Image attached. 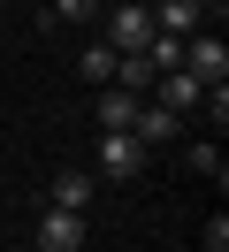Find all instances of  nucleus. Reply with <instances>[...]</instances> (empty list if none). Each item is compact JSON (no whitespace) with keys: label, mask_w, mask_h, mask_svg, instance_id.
<instances>
[{"label":"nucleus","mask_w":229,"mask_h":252,"mask_svg":"<svg viewBox=\"0 0 229 252\" xmlns=\"http://www.w3.org/2000/svg\"><path fill=\"white\" fill-rule=\"evenodd\" d=\"M145 160H153V153L130 138V130H99V176H107V184H137Z\"/></svg>","instance_id":"obj_1"},{"label":"nucleus","mask_w":229,"mask_h":252,"mask_svg":"<svg viewBox=\"0 0 229 252\" xmlns=\"http://www.w3.org/2000/svg\"><path fill=\"white\" fill-rule=\"evenodd\" d=\"M92 237V214H69V206H46L38 229H31V252H76Z\"/></svg>","instance_id":"obj_2"},{"label":"nucleus","mask_w":229,"mask_h":252,"mask_svg":"<svg viewBox=\"0 0 229 252\" xmlns=\"http://www.w3.org/2000/svg\"><path fill=\"white\" fill-rule=\"evenodd\" d=\"M145 38H153V8L145 0H115L107 8V46L115 54H145Z\"/></svg>","instance_id":"obj_3"},{"label":"nucleus","mask_w":229,"mask_h":252,"mask_svg":"<svg viewBox=\"0 0 229 252\" xmlns=\"http://www.w3.org/2000/svg\"><path fill=\"white\" fill-rule=\"evenodd\" d=\"M130 138L145 145V153H153V145H176V138H183V115L161 107V99L145 92V99H137V115H130Z\"/></svg>","instance_id":"obj_4"},{"label":"nucleus","mask_w":229,"mask_h":252,"mask_svg":"<svg viewBox=\"0 0 229 252\" xmlns=\"http://www.w3.org/2000/svg\"><path fill=\"white\" fill-rule=\"evenodd\" d=\"M183 69H191L198 84H229V46H222V31H191V38H183Z\"/></svg>","instance_id":"obj_5"},{"label":"nucleus","mask_w":229,"mask_h":252,"mask_svg":"<svg viewBox=\"0 0 229 252\" xmlns=\"http://www.w3.org/2000/svg\"><path fill=\"white\" fill-rule=\"evenodd\" d=\"M153 99H161V107H176V115H198L206 84H198L191 69H161V77H153Z\"/></svg>","instance_id":"obj_6"},{"label":"nucleus","mask_w":229,"mask_h":252,"mask_svg":"<svg viewBox=\"0 0 229 252\" xmlns=\"http://www.w3.org/2000/svg\"><path fill=\"white\" fill-rule=\"evenodd\" d=\"M46 206H69V214H92V168H61L46 184Z\"/></svg>","instance_id":"obj_7"},{"label":"nucleus","mask_w":229,"mask_h":252,"mask_svg":"<svg viewBox=\"0 0 229 252\" xmlns=\"http://www.w3.org/2000/svg\"><path fill=\"white\" fill-rule=\"evenodd\" d=\"M153 31L191 38V31H206V16H198V0H153Z\"/></svg>","instance_id":"obj_8"},{"label":"nucleus","mask_w":229,"mask_h":252,"mask_svg":"<svg viewBox=\"0 0 229 252\" xmlns=\"http://www.w3.org/2000/svg\"><path fill=\"white\" fill-rule=\"evenodd\" d=\"M92 115H99V130H130L137 92H122V84H99V92H92Z\"/></svg>","instance_id":"obj_9"},{"label":"nucleus","mask_w":229,"mask_h":252,"mask_svg":"<svg viewBox=\"0 0 229 252\" xmlns=\"http://www.w3.org/2000/svg\"><path fill=\"white\" fill-rule=\"evenodd\" d=\"M115 62H122V54H115V46H107V38H92V46H84V54H76V77H84V84H92V92H99V84H115Z\"/></svg>","instance_id":"obj_10"},{"label":"nucleus","mask_w":229,"mask_h":252,"mask_svg":"<svg viewBox=\"0 0 229 252\" xmlns=\"http://www.w3.org/2000/svg\"><path fill=\"white\" fill-rule=\"evenodd\" d=\"M99 0H46V23H92Z\"/></svg>","instance_id":"obj_11"},{"label":"nucleus","mask_w":229,"mask_h":252,"mask_svg":"<svg viewBox=\"0 0 229 252\" xmlns=\"http://www.w3.org/2000/svg\"><path fill=\"white\" fill-rule=\"evenodd\" d=\"M191 168H198V176H214V184H222V176H229V160H222V145H191Z\"/></svg>","instance_id":"obj_12"},{"label":"nucleus","mask_w":229,"mask_h":252,"mask_svg":"<svg viewBox=\"0 0 229 252\" xmlns=\"http://www.w3.org/2000/svg\"><path fill=\"white\" fill-rule=\"evenodd\" d=\"M206 252H229V214H214V221H206Z\"/></svg>","instance_id":"obj_13"},{"label":"nucleus","mask_w":229,"mask_h":252,"mask_svg":"<svg viewBox=\"0 0 229 252\" xmlns=\"http://www.w3.org/2000/svg\"><path fill=\"white\" fill-rule=\"evenodd\" d=\"M198 16H206V31H222V16H229V0H198Z\"/></svg>","instance_id":"obj_14"},{"label":"nucleus","mask_w":229,"mask_h":252,"mask_svg":"<svg viewBox=\"0 0 229 252\" xmlns=\"http://www.w3.org/2000/svg\"><path fill=\"white\" fill-rule=\"evenodd\" d=\"M0 16H8V0H0Z\"/></svg>","instance_id":"obj_15"}]
</instances>
